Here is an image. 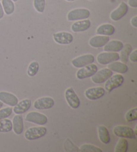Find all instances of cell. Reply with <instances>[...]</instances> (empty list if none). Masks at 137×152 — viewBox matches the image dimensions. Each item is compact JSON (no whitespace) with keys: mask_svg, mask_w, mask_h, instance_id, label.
Segmentation results:
<instances>
[{"mask_svg":"<svg viewBox=\"0 0 137 152\" xmlns=\"http://www.w3.org/2000/svg\"><path fill=\"white\" fill-rule=\"evenodd\" d=\"M47 129L46 127H30L26 131L24 137L27 140L31 141L36 140L44 137L46 135Z\"/></svg>","mask_w":137,"mask_h":152,"instance_id":"1","label":"cell"},{"mask_svg":"<svg viewBox=\"0 0 137 152\" xmlns=\"http://www.w3.org/2000/svg\"><path fill=\"white\" fill-rule=\"evenodd\" d=\"M90 15V12L86 8H77L68 12L67 19L69 22L88 19Z\"/></svg>","mask_w":137,"mask_h":152,"instance_id":"2","label":"cell"},{"mask_svg":"<svg viewBox=\"0 0 137 152\" xmlns=\"http://www.w3.org/2000/svg\"><path fill=\"white\" fill-rule=\"evenodd\" d=\"M114 135L118 137L127 139H136V135L132 127L126 125H118L113 129Z\"/></svg>","mask_w":137,"mask_h":152,"instance_id":"3","label":"cell"},{"mask_svg":"<svg viewBox=\"0 0 137 152\" xmlns=\"http://www.w3.org/2000/svg\"><path fill=\"white\" fill-rule=\"evenodd\" d=\"M125 78L121 75H112L105 83V91L110 93L114 89L119 87L122 85Z\"/></svg>","mask_w":137,"mask_h":152,"instance_id":"4","label":"cell"},{"mask_svg":"<svg viewBox=\"0 0 137 152\" xmlns=\"http://www.w3.org/2000/svg\"><path fill=\"white\" fill-rule=\"evenodd\" d=\"M97 71H98V66L94 64H90L80 68V69H79L76 72V77L79 80H83L92 77Z\"/></svg>","mask_w":137,"mask_h":152,"instance_id":"5","label":"cell"},{"mask_svg":"<svg viewBox=\"0 0 137 152\" xmlns=\"http://www.w3.org/2000/svg\"><path fill=\"white\" fill-rule=\"evenodd\" d=\"M26 121L38 125H44L48 123V119L46 115L38 112L32 111L29 113L26 116Z\"/></svg>","mask_w":137,"mask_h":152,"instance_id":"6","label":"cell"},{"mask_svg":"<svg viewBox=\"0 0 137 152\" xmlns=\"http://www.w3.org/2000/svg\"><path fill=\"white\" fill-rule=\"evenodd\" d=\"M65 98L68 104L72 109H78L80 105V100L77 94L72 87L68 88L65 91Z\"/></svg>","mask_w":137,"mask_h":152,"instance_id":"7","label":"cell"},{"mask_svg":"<svg viewBox=\"0 0 137 152\" xmlns=\"http://www.w3.org/2000/svg\"><path fill=\"white\" fill-rule=\"evenodd\" d=\"M118 60H120V55L117 52H102L97 56V61L102 65L109 64Z\"/></svg>","mask_w":137,"mask_h":152,"instance_id":"8","label":"cell"},{"mask_svg":"<svg viewBox=\"0 0 137 152\" xmlns=\"http://www.w3.org/2000/svg\"><path fill=\"white\" fill-rule=\"evenodd\" d=\"M94 56L93 54H84L78 56L72 60V64L75 68L80 69L87 65L94 63Z\"/></svg>","mask_w":137,"mask_h":152,"instance_id":"9","label":"cell"},{"mask_svg":"<svg viewBox=\"0 0 137 152\" xmlns=\"http://www.w3.org/2000/svg\"><path fill=\"white\" fill-rule=\"evenodd\" d=\"M113 72L109 69H103L97 71L93 77H92V81L96 84L104 83L112 77Z\"/></svg>","mask_w":137,"mask_h":152,"instance_id":"10","label":"cell"},{"mask_svg":"<svg viewBox=\"0 0 137 152\" xmlns=\"http://www.w3.org/2000/svg\"><path fill=\"white\" fill-rule=\"evenodd\" d=\"M128 5L126 4L125 1H122L119 4V6L117 9L111 12L110 14V19L114 22H117V21L120 20L122 18L125 16L126 14L128 13Z\"/></svg>","mask_w":137,"mask_h":152,"instance_id":"11","label":"cell"},{"mask_svg":"<svg viewBox=\"0 0 137 152\" xmlns=\"http://www.w3.org/2000/svg\"><path fill=\"white\" fill-rule=\"evenodd\" d=\"M54 105V100L52 97L46 96L38 99L34 102V107L38 110H46L52 108Z\"/></svg>","mask_w":137,"mask_h":152,"instance_id":"12","label":"cell"},{"mask_svg":"<svg viewBox=\"0 0 137 152\" xmlns=\"http://www.w3.org/2000/svg\"><path fill=\"white\" fill-rule=\"evenodd\" d=\"M86 97L90 101H95L101 99L105 95V89L101 86L90 88L84 93Z\"/></svg>","mask_w":137,"mask_h":152,"instance_id":"13","label":"cell"},{"mask_svg":"<svg viewBox=\"0 0 137 152\" xmlns=\"http://www.w3.org/2000/svg\"><path fill=\"white\" fill-rule=\"evenodd\" d=\"M54 40L61 45H68L73 42L74 37L72 34L67 32H60L53 34Z\"/></svg>","mask_w":137,"mask_h":152,"instance_id":"14","label":"cell"},{"mask_svg":"<svg viewBox=\"0 0 137 152\" xmlns=\"http://www.w3.org/2000/svg\"><path fill=\"white\" fill-rule=\"evenodd\" d=\"M109 41V36L97 35L90 39L89 45L94 48H99L104 47Z\"/></svg>","mask_w":137,"mask_h":152,"instance_id":"15","label":"cell"},{"mask_svg":"<svg viewBox=\"0 0 137 152\" xmlns=\"http://www.w3.org/2000/svg\"><path fill=\"white\" fill-rule=\"evenodd\" d=\"M0 101L10 107H14L18 103V99L16 96L6 91L0 92Z\"/></svg>","mask_w":137,"mask_h":152,"instance_id":"16","label":"cell"},{"mask_svg":"<svg viewBox=\"0 0 137 152\" xmlns=\"http://www.w3.org/2000/svg\"><path fill=\"white\" fill-rule=\"evenodd\" d=\"M91 22L88 19L79 20L73 23L71 26V30L72 32L75 33L78 32H83L85 31L88 30L90 28Z\"/></svg>","mask_w":137,"mask_h":152,"instance_id":"17","label":"cell"},{"mask_svg":"<svg viewBox=\"0 0 137 152\" xmlns=\"http://www.w3.org/2000/svg\"><path fill=\"white\" fill-rule=\"evenodd\" d=\"M31 106V102L30 99H23L21 101L20 103L18 102L17 104L14 107L13 111L16 115H22L25 113L30 109Z\"/></svg>","mask_w":137,"mask_h":152,"instance_id":"18","label":"cell"},{"mask_svg":"<svg viewBox=\"0 0 137 152\" xmlns=\"http://www.w3.org/2000/svg\"><path fill=\"white\" fill-rule=\"evenodd\" d=\"M13 130L16 135H21L23 132V119L22 115H15L12 121Z\"/></svg>","mask_w":137,"mask_h":152,"instance_id":"19","label":"cell"},{"mask_svg":"<svg viewBox=\"0 0 137 152\" xmlns=\"http://www.w3.org/2000/svg\"><path fill=\"white\" fill-rule=\"evenodd\" d=\"M123 43L120 40H111L110 42L109 41L104 46V52H118L121 51V50L123 48Z\"/></svg>","mask_w":137,"mask_h":152,"instance_id":"20","label":"cell"},{"mask_svg":"<svg viewBox=\"0 0 137 152\" xmlns=\"http://www.w3.org/2000/svg\"><path fill=\"white\" fill-rule=\"evenodd\" d=\"M114 26L112 24H110V23H104V24L100 26L96 29V34L98 35L110 36L114 34Z\"/></svg>","mask_w":137,"mask_h":152,"instance_id":"21","label":"cell"},{"mask_svg":"<svg viewBox=\"0 0 137 152\" xmlns=\"http://www.w3.org/2000/svg\"><path fill=\"white\" fill-rule=\"evenodd\" d=\"M108 69H109L112 72H116L120 73V74H125L128 71V67L125 63L120 62H112L108 65Z\"/></svg>","mask_w":137,"mask_h":152,"instance_id":"22","label":"cell"},{"mask_svg":"<svg viewBox=\"0 0 137 152\" xmlns=\"http://www.w3.org/2000/svg\"><path fill=\"white\" fill-rule=\"evenodd\" d=\"M98 137L101 142L104 144H109L110 142V136L109 130L104 125L98 127Z\"/></svg>","mask_w":137,"mask_h":152,"instance_id":"23","label":"cell"},{"mask_svg":"<svg viewBox=\"0 0 137 152\" xmlns=\"http://www.w3.org/2000/svg\"><path fill=\"white\" fill-rule=\"evenodd\" d=\"M132 51H133V47L130 44H126L123 46L122 49L121 50V54L120 55V59L123 63H127L129 55Z\"/></svg>","mask_w":137,"mask_h":152,"instance_id":"24","label":"cell"},{"mask_svg":"<svg viewBox=\"0 0 137 152\" xmlns=\"http://www.w3.org/2000/svg\"><path fill=\"white\" fill-rule=\"evenodd\" d=\"M2 7L6 15H12L15 11V4L12 0H1Z\"/></svg>","mask_w":137,"mask_h":152,"instance_id":"25","label":"cell"},{"mask_svg":"<svg viewBox=\"0 0 137 152\" xmlns=\"http://www.w3.org/2000/svg\"><path fill=\"white\" fill-rule=\"evenodd\" d=\"M13 129L12 121L11 120L4 119L0 120V133H8Z\"/></svg>","mask_w":137,"mask_h":152,"instance_id":"26","label":"cell"},{"mask_svg":"<svg viewBox=\"0 0 137 152\" xmlns=\"http://www.w3.org/2000/svg\"><path fill=\"white\" fill-rule=\"evenodd\" d=\"M128 143L125 138L120 137L118 140L117 145L115 147V152H126L128 151Z\"/></svg>","mask_w":137,"mask_h":152,"instance_id":"27","label":"cell"},{"mask_svg":"<svg viewBox=\"0 0 137 152\" xmlns=\"http://www.w3.org/2000/svg\"><path fill=\"white\" fill-rule=\"evenodd\" d=\"M39 69V65L38 62L34 61L31 62L28 68V75L29 77H34L37 75Z\"/></svg>","mask_w":137,"mask_h":152,"instance_id":"28","label":"cell"},{"mask_svg":"<svg viewBox=\"0 0 137 152\" xmlns=\"http://www.w3.org/2000/svg\"><path fill=\"white\" fill-rule=\"evenodd\" d=\"M80 151L82 152H102V149L98 147L90 144H84L82 145Z\"/></svg>","mask_w":137,"mask_h":152,"instance_id":"29","label":"cell"},{"mask_svg":"<svg viewBox=\"0 0 137 152\" xmlns=\"http://www.w3.org/2000/svg\"><path fill=\"white\" fill-rule=\"evenodd\" d=\"M34 7L37 12L42 14L46 7V0H34Z\"/></svg>","mask_w":137,"mask_h":152,"instance_id":"30","label":"cell"},{"mask_svg":"<svg viewBox=\"0 0 137 152\" xmlns=\"http://www.w3.org/2000/svg\"><path fill=\"white\" fill-rule=\"evenodd\" d=\"M126 119L128 122L134 121L137 120V108H134L128 111L126 114Z\"/></svg>","mask_w":137,"mask_h":152,"instance_id":"31","label":"cell"},{"mask_svg":"<svg viewBox=\"0 0 137 152\" xmlns=\"http://www.w3.org/2000/svg\"><path fill=\"white\" fill-rule=\"evenodd\" d=\"M13 112V109L11 107H6V108L0 109V120L7 119L12 115Z\"/></svg>","mask_w":137,"mask_h":152,"instance_id":"32","label":"cell"},{"mask_svg":"<svg viewBox=\"0 0 137 152\" xmlns=\"http://www.w3.org/2000/svg\"><path fill=\"white\" fill-rule=\"evenodd\" d=\"M128 59H130V61L133 62H137V50H134L133 52H131V53L129 55Z\"/></svg>","mask_w":137,"mask_h":152,"instance_id":"33","label":"cell"},{"mask_svg":"<svg viewBox=\"0 0 137 152\" xmlns=\"http://www.w3.org/2000/svg\"><path fill=\"white\" fill-rule=\"evenodd\" d=\"M128 4L129 6L133 8H136L137 7V0H128Z\"/></svg>","mask_w":137,"mask_h":152,"instance_id":"34","label":"cell"},{"mask_svg":"<svg viewBox=\"0 0 137 152\" xmlns=\"http://www.w3.org/2000/svg\"><path fill=\"white\" fill-rule=\"evenodd\" d=\"M130 23L133 27L137 28V16L136 15H135V16H134L133 18H132Z\"/></svg>","mask_w":137,"mask_h":152,"instance_id":"35","label":"cell"},{"mask_svg":"<svg viewBox=\"0 0 137 152\" xmlns=\"http://www.w3.org/2000/svg\"><path fill=\"white\" fill-rule=\"evenodd\" d=\"M4 11L3 7H2L1 2H0V20L4 18Z\"/></svg>","mask_w":137,"mask_h":152,"instance_id":"36","label":"cell"},{"mask_svg":"<svg viewBox=\"0 0 137 152\" xmlns=\"http://www.w3.org/2000/svg\"><path fill=\"white\" fill-rule=\"evenodd\" d=\"M3 106H4V103L0 101V109H1L2 107H3Z\"/></svg>","mask_w":137,"mask_h":152,"instance_id":"37","label":"cell"},{"mask_svg":"<svg viewBox=\"0 0 137 152\" xmlns=\"http://www.w3.org/2000/svg\"><path fill=\"white\" fill-rule=\"evenodd\" d=\"M66 1H70V2H71V1H76V0H66Z\"/></svg>","mask_w":137,"mask_h":152,"instance_id":"38","label":"cell"},{"mask_svg":"<svg viewBox=\"0 0 137 152\" xmlns=\"http://www.w3.org/2000/svg\"><path fill=\"white\" fill-rule=\"evenodd\" d=\"M12 1H14V2H16V1H18V0H12Z\"/></svg>","mask_w":137,"mask_h":152,"instance_id":"39","label":"cell"},{"mask_svg":"<svg viewBox=\"0 0 137 152\" xmlns=\"http://www.w3.org/2000/svg\"><path fill=\"white\" fill-rule=\"evenodd\" d=\"M88 1H94V0H88Z\"/></svg>","mask_w":137,"mask_h":152,"instance_id":"40","label":"cell"},{"mask_svg":"<svg viewBox=\"0 0 137 152\" xmlns=\"http://www.w3.org/2000/svg\"><path fill=\"white\" fill-rule=\"evenodd\" d=\"M0 1H1V0H0Z\"/></svg>","mask_w":137,"mask_h":152,"instance_id":"41","label":"cell"}]
</instances>
